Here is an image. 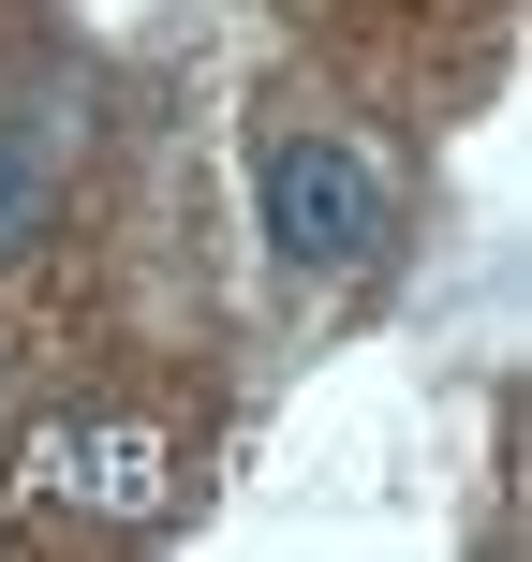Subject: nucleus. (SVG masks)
<instances>
[{
	"label": "nucleus",
	"instance_id": "f257e3e1",
	"mask_svg": "<svg viewBox=\"0 0 532 562\" xmlns=\"http://www.w3.org/2000/svg\"><path fill=\"white\" fill-rule=\"evenodd\" d=\"M252 207H267V252L310 267V281H355L385 252V178H370L340 134H267L252 148Z\"/></svg>",
	"mask_w": 532,
	"mask_h": 562
},
{
	"label": "nucleus",
	"instance_id": "7ed1b4c3",
	"mask_svg": "<svg viewBox=\"0 0 532 562\" xmlns=\"http://www.w3.org/2000/svg\"><path fill=\"white\" fill-rule=\"evenodd\" d=\"M30 223H45V164L30 134H0V252H30Z\"/></svg>",
	"mask_w": 532,
	"mask_h": 562
},
{
	"label": "nucleus",
	"instance_id": "f03ea898",
	"mask_svg": "<svg viewBox=\"0 0 532 562\" xmlns=\"http://www.w3.org/2000/svg\"><path fill=\"white\" fill-rule=\"evenodd\" d=\"M30 488L75 518H118V533H148V518H178V445L134 415H59L30 429Z\"/></svg>",
	"mask_w": 532,
	"mask_h": 562
}]
</instances>
